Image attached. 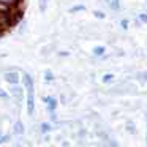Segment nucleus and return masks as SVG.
I'll list each match as a JSON object with an SVG mask.
<instances>
[{"mask_svg": "<svg viewBox=\"0 0 147 147\" xmlns=\"http://www.w3.org/2000/svg\"><path fill=\"white\" fill-rule=\"evenodd\" d=\"M24 84H26V89H27V111L29 114H33V81L29 74H24Z\"/></svg>", "mask_w": 147, "mask_h": 147, "instance_id": "f257e3e1", "label": "nucleus"}, {"mask_svg": "<svg viewBox=\"0 0 147 147\" xmlns=\"http://www.w3.org/2000/svg\"><path fill=\"white\" fill-rule=\"evenodd\" d=\"M5 81L10 84H13V86H16L18 82H19V74L14 73V71H10V73L5 74Z\"/></svg>", "mask_w": 147, "mask_h": 147, "instance_id": "f03ea898", "label": "nucleus"}, {"mask_svg": "<svg viewBox=\"0 0 147 147\" xmlns=\"http://www.w3.org/2000/svg\"><path fill=\"white\" fill-rule=\"evenodd\" d=\"M45 103H48V109L51 112L55 111V106H57V101H55L52 96H48V98H45Z\"/></svg>", "mask_w": 147, "mask_h": 147, "instance_id": "7ed1b4c3", "label": "nucleus"}, {"mask_svg": "<svg viewBox=\"0 0 147 147\" xmlns=\"http://www.w3.org/2000/svg\"><path fill=\"white\" fill-rule=\"evenodd\" d=\"M106 3L109 5V8L114 11H117L120 8V0H106Z\"/></svg>", "mask_w": 147, "mask_h": 147, "instance_id": "20e7f679", "label": "nucleus"}, {"mask_svg": "<svg viewBox=\"0 0 147 147\" xmlns=\"http://www.w3.org/2000/svg\"><path fill=\"white\" fill-rule=\"evenodd\" d=\"M105 52H106V48H105V46H96V48L93 49V54H95V55H103Z\"/></svg>", "mask_w": 147, "mask_h": 147, "instance_id": "39448f33", "label": "nucleus"}, {"mask_svg": "<svg viewBox=\"0 0 147 147\" xmlns=\"http://www.w3.org/2000/svg\"><path fill=\"white\" fill-rule=\"evenodd\" d=\"M14 131H16L18 134H22L24 133V127H22V123H21V122H18V123L14 125Z\"/></svg>", "mask_w": 147, "mask_h": 147, "instance_id": "423d86ee", "label": "nucleus"}, {"mask_svg": "<svg viewBox=\"0 0 147 147\" xmlns=\"http://www.w3.org/2000/svg\"><path fill=\"white\" fill-rule=\"evenodd\" d=\"M38 7H40V11H46V7H48V0H38Z\"/></svg>", "mask_w": 147, "mask_h": 147, "instance_id": "0eeeda50", "label": "nucleus"}, {"mask_svg": "<svg viewBox=\"0 0 147 147\" xmlns=\"http://www.w3.org/2000/svg\"><path fill=\"white\" fill-rule=\"evenodd\" d=\"M84 10H86L84 5H76V7H73L70 11H71V13H78V11H84Z\"/></svg>", "mask_w": 147, "mask_h": 147, "instance_id": "6e6552de", "label": "nucleus"}, {"mask_svg": "<svg viewBox=\"0 0 147 147\" xmlns=\"http://www.w3.org/2000/svg\"><path fill=\"white\" fill-rule=\"evenodd\" d=\"M112 78H114V74H111V73H108V74H105L103 76V82H109V81H112Z\"/></svg>", "mask_w": 147, "mask_h": 147, "instance_id": "1a4fd4ad", "label": "nucleus"}, {"mask_svg": "<svg viewBox=\"0 0 147 147\" xmlns=\"http://www.w3.org/2000/svg\"><path fill=\"white\" fill-rule=\"evenodd\" d=\"M139 22H142V24H147V13H142V14H139Z\"/></svg>", "mask_w": 147, "mask_h": 147, "instance_id": "9d476101", "label": "nucleus"}, {"mask_svg": "<svg viewBox=\"0 0 147 147\" xmlns=\"http://www.w3.org/2000/svg\"><path fill=\"white\" fill-rule=\"evenodd\" d=\"M49 130H51V125H49V123H43L41 125V131H43V133H48Z\"/></svg>", "mask_w": 147, "mask_h": 147, "instance_id": "9b49d317", "label": "nucleus"}, {"mask_svg": "<svg viewBox=\"0 0 147 147\" xmlns=\"http://www.w3.org/2000/svg\"><path fill=\"white\" fill-rule=\"evenodd\" d=\"M0 2H2V3H5L7 7H10V5H14V3H16L18 0H0Z\"/></svg>", "mask_w": 147, "mask_h": 147, "instance_id": "f8f14e48", "label": "nucleus"}, {"mask_svg": "<svg viewBox=\"0 0 147 147\" xmlns=\"http://www.w3.org/2000/svg\"><path fill=\"white\" fill-rule=\"evenodd\" d=\"M95 18H98V19H105V13H101V11H95Z\"/></svg>", "mask_w": 147, "mask_h": 147, "instance_id": "ddd939ff", "label": "nucleus"}, {"mask_svg": "<svg viewBox=\"0 0 147 147\" xmlns=\"http://www.w3.org/2000/svg\"><path fill=\"white\" fill-rule=\"evenodd\" d=\"M120 26H122V29H128V21L127 19H122Z\"/></svg>", "mask_w": 147, "mask_h": 147, "instance_id": "4468645a", "label": "nucleus"}, {"mask_svg": "<svg viewBox=\"0 0 147 147\" xmlns=\"http://www.w3.org/2000/svg\"><path fill=\"white\" fill-rule=\"evenodd\" d=\"M46 79H48V81H52V79H54V76H52L51 71H46Z\"/></svg>", "mask_w": 147, "mask_h": 147, "instance_id": "2eb2a0df", "label": "nucleus"}, {"mask_svg": "<svg viewBox=\"0 0 147 147\" xmlns=\"http://www.w3.org/2000/svg\"><path fill=\"white\" fill-rule=\"evenodd\" d=\"M8 139H10V136H0V144H3V142H7Z\"/></svg>", "mask_w": 147, "mask_h": 147, "instance_id": "dca6fc26", "label": "nucleus"}, {"mask_svg": "<svg viewBox=\"0 0 147 147\" xmlns=\"http://www.w3.org/2000/svg\"><path fill=\"white\" fill-rule=\"evenodd\" d=\"M0 96H2V98H5V96H7V93H5L2 89H0Z\"/></svg>", "mask_w": 147, "mask_h": 147, "instance_id": "f3484780", "label": "nucleus"}, {"mask_svg": "<svg viewBox=\"0 0 147 147\" xmlns=\"http://www.w3.org/2000/svg\"><path fill=\"white\" fill-rule=\"evenodd\" d=\"M14 147H19V146H14Z\"/></svg>", "mask_w": 147, "mask_h": 147, "instance_id": "a211bd4d", "label": "nucleus"}]
</instances>
